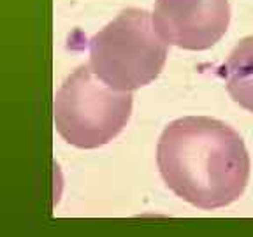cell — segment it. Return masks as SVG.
<instances>
[{"label":"cell","instance_id":"1","mask_svg":"<svg viewBox=\"0 0 253 237\" xmlns=\"http://www.w3.org/2000/svg\"><path fill=\"white\" fill-rule=\"evenodd\" d=\"M157 167L176 197L202 211L239 200L252 172L243 137L210 116L170 121L158 139Z\"/></svg>","mask_w":253,"mask_h":237},{"label":"cell","instance_id":"2","mask_svg":"<svg viewBox=\"0 0 253 237\" xmlns=\"http://www.w3.org/2000/svg\"><path fill=\"white\" fill-rule=\"evenodd\" d=\"M88 55L90 69L107 86L135 91L160 76L169 44L155 30L150 12L128 7L88 40Z\"/></svg>","mask_w":253,"mask_h":237},{"label":"cell","instance_id":"3","mask_svg":"<svg viewBox=\"0 0 253 237\" xmlns=\"http://www.w3.org/2000/svg\"><path fill=\"white\" fill-rule=\"evenodd\" d=\"M132 106V91L107 86L90 65H81L55 93V128L71 146L95 150L122 134L130 119Z\"/></svg>","mask_w":253,"mask_h":237},{"label":"cell","instance_id":"4","mask_svg":"<svg viewBox=\"0 0 253 237\" xmlns=\"http://www.w3.org/2000/svg\"><path fill=\"white\" fill-rule=\"evenodd\" d=\"M153 25L169 46L204 51L225 36L229 0H155Z\"/></svg>","mask_w":253,"mask_h":237},{"label":"cell","instance_id":"5","mask_svg":"<svg viewBox=\"0 0 253 237\" xmlns=\"http://www.w3.org/2000/svg\"><path fill=\"white\" fill-rule=\"evenodd\" d=\"M227 93L243 109L253 113V36L243 37L220 67Z\"/></svg>","mask_w":253,"mask_h":237}]
</instances>
